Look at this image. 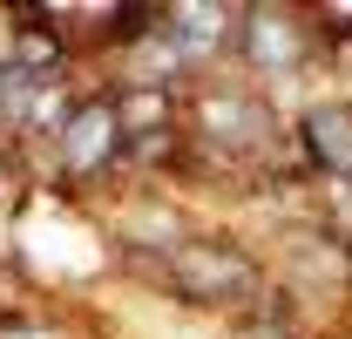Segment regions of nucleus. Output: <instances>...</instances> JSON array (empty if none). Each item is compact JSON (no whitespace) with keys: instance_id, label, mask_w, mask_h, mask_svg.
<instances>
[{"instance_id":"obj_3","label":"nucleus","mask_w":352,"mask_h":339,"mask_svg":"<svg viewBox=\"0 0 352 339\" xmlns=\"http://www.w3.org/2000/svg\"><path fill=\"white\" fill-rule=\"evenodd\" d=\"M54 156L68 183H109L129 163V136H122V109H116V88H95L68 109V123L54 136Z\"/></svg>"},{"instance_id":"obj_2","label":"nucleus","mask_w":352,"mask_h":339,"mask_svg":"<svg viewBox=\"0 0 352 339\" xmlns=\"http://www.w3.org/2000/svg\"><path fill=\"white\" fill-rule=\"evenodd\" d=\"M190 143L204 156H230V163H258L278 143V116L264 109L251 88H197L190 95Z\"/></svg>"},{"instance_id":"obj_1","label":"nucleus","mask_w":352,"mask_h":339,"mask_svg":"<svg viewBox=\"0 0 352 339\" xmlns=\"http://www.w3.org/2000/svg\"><path fill=\"white\" fill-rule=\"evenodd\" d=\"M163 285L190 305H210V312H251L264 298V265L230 238H183L163 265Z\"/></svg>"},{"instance_id":"obj_4","label":"nucleus","mask_w":352,"mask_h":339,"mask_svg":"<svg viewBox=\"0 0 352 339\" xmlns=\"http://www.w3.org/2000/svg\"><path fill=\"white\" fill-rule=\"evenodd\" d=\"M311 54V21L292 14V7H237V41H230V61H244L251 75H298Z\"/></svg>"},{"instance_id":"obj_6","label":"nucleus","mask_w":352,"mask_h":339,"mask_svg":"<svg viewBox=\"0 0 352 339\" xmlns=\"http://www.w3.org/2000/svg\"><path fill=\"white\" fill-rule=\"evenodd\" d=\"M346 258H352V224H346Z\"/></svg>"},{"instance_id":"obj_5","label":"nucleus","mask_w":352,"mask_h":339,"mask_svg":"<svg viewBox=\"0 0 352 339\" xmlns=\"http://www.w3.org/2000/svg\"><path fill=\"white\" fill-rule=\"evenodd\" d=\"M292 143H298V156H305L311 176L352 190V109L346 102H311L305 116L292 123Z\"/></svg>"}]
</instances>
